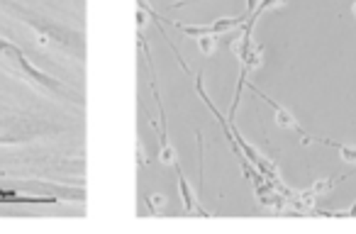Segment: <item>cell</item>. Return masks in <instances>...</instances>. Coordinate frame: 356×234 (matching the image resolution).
Segmentation results:
<instances>
[{
    "label": "cell",
    "instance_id": "7a4b0ae2",
    "mask_svg": "<svg viewBox=\"0 0 356 234\" xmlns=\"http://www.w3.org/2000/svg\"><path fill=\"white\" fill-rule=\"evenodd\" d=\"M310 142H322V144H327V147H334V149L339 151V156L344 161H351V164L356 161V147L339 144V142H332V140H320V137H310Z\"/></svg>",
    "mask_w": 356,
    "mask_h": 234
},
{
    "label": "cell",
    "instance_id": "277c9868",
    "mask_svg": "<svg viewBox=\"0 0 356 234\" xmlns=\"http://www.w3.org/2000/svg\"><path fill=\"white\" fill-rule=\"evenodd\" d=\"M351 12H354V17H356V3H354V6H351Z\"/></svg>",
    "mask_w": 356,
    "mask_h": 234
},
{
    "label": "cell",
    "instance_id": "3957f363",
    "mask_svg": "<svg viewBox=\"0 0 356 234\" xmlns=\"http://www.w3.org/2000/svg\"><path fill=\"white\" fill-rule=\"evenodd\" d=\"M349 215H356V203L351 205V210H349Z\"/></svg>",
    "mask_w": 356,
    "mask_h": 234
},
{
    "label": "cell",
    "instance_id": "6da1fadb",
    "mask_svg": "<svg viewBox=\"0 0 356 234\" xmlns=\"http://www.w3.org/2000/svg\"><path fill=\"white\" fill-rule=\"evenodd\" d=\"M252 90L259 95V98H264V103H268V105H271V108H273V112H276V122H278V127H283V130H293V132H298V135L302 137V142H305V144H307V142H310V137H307L305 132H302V127L298 125V120H296V117H293L291 112H288L286 108H283V105H278L273 98H268V95H264L261 90H257V88H252Z\"/></svg>",
    "mask_w": 356,
    "mask_h": 234
}]
</instances>
